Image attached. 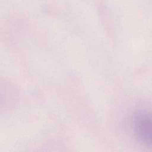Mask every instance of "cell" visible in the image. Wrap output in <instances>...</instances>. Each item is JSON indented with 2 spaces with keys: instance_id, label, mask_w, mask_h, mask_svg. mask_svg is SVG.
I'll return each mask as SVG.
<instances>
[{
  "instance_id": "cell-1",
  "label": "cell",
  "mask_w": 152,
  "mask_h": 152,
  "mask_svg": "<svg viewBox=\"0 0 152 152\" xmlns=\"http://www.w3.org/2000/svg\"><path fill=\"white\" fill-rule=\"evenodd\" d=\"M134 129L141 141L152 146V112L139 113L135 118Z\"/></svg>"
}]
</instances>
